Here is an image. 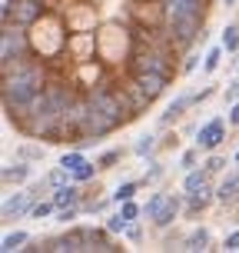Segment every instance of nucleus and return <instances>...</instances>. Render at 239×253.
Returning a JSON list of instances; mask_svg holds the SVG:
<instances>
[{
    "instance_id": "obj_2",
    "label": "nucleus",
    "mask_w": 239,
    "mask_h": 253,
    "mask_svg": "<svg viewBox=\"0 0 239 253\" xmlns=\"http://www.w3.org/2000/svg\"><path fill=\"white\" fill-rule=\"evenodd\" d=\"M24 30L27 27L20 24H3V30H0V67H3V74H10L17 63H24L27 50L34 47Z\"/></svg>"
},
{
    "instance_id": "obj_7",
    "label": "nucleus",
    "mask_w": 239,
    "mask_h": 253,
    "mask_svg": "<svg viewBox=\"0 0 239 253\" xmlns=\"http://www.w3.org/2000/svg\"><path fill=\"white\" fill-rule=\"evenodd\" d=\"M37 193L34 190H20V193H7V200H3V220H20L24 213H34V207H37Z\"/></svg>"
},
{
    "instance_id": "obj_44",
    "label": "nucleus",
    "mask_w": 239,
    "mask_h": 253,
    "mask_svg": "<svg viewBox=\"0 0 239 253\" xmlns=\"http://www.w3.org/2000/svg\"><path fill=\"white\" fill-rule=\"evenodd\" d=\"M233 164H236V167H239V150H236V153H233Z\"/></svg>"
},
{
    "instance_id": "obj_42",
    "label": "nucleus",
    "mask_w": 239,
    "mask_h": 253,
    "mask_svg": "<svg viewBox=\"0 0 239 253\" xmlns=\"http://www.w3.org/2000/svg\"><path fill=\"white\" fill-rule=\"evenodd\" d=\"M126 237H130V240H133V243H139V240H143V230H139V227H133V223H130V227H126Z\"/></svg>"
},
{
    "instance_id": "obj_11",
    "label": "nucleus",
    "mask_w": 239,
    "mask_h": 253,
    "mask_svg": "<svg viewBox=\"0 0 239 253\" xmlns=\"http://www.w3.org/2000/svg\"><path fill=\"white\" fill-rule=\"evenodd\" d=\"M133 84H137L150 100H156L160 93L166 90V84H170V74H156V70H143V74H133Z\"/></svg>"
},
{
    "instance_id": "obj_21",
    "label": "nucleus",
    "mask_w": 239,
    "mask_h": 253,
    "mask_svg": "<svg viewBox=\"0 0 239 253\" xmlns=\"http://www.w3.org/2000/svg\"><path fill=\"white\" fill-rule=\"evenodd\" d=\"M27 243H30V233H24V230H10V233H3L0 250L3 253H17V250H24Z\"/></svg>"
},
{
    "instance_id": "obj_16",
    "label": "nucleus",
    "mask_w": 239,
    "mask_h": 253,
    "mask_svg": "<svg viewBox=\"0 0 239 253\" xmlns=\"http://www.w3.org/2000/svg\"><path fill=\"white\" fill-rule=\"evenodd\" d=\"M53 203H57V210L60 207H73V203H83V190H80V183H63V187L53 190Z\"/></svg>"
},
{
    "instance_id": "obj_41",
    "label": "nucleus",
    "mask_w": 239,
    "mask_h": 253,
    "mask_svg": "<svg viewBox=\"0 0 239 253\" xmlns=\"http://www.w3.org/2000/svg\"><path fill=\"white\" fill-rule=\"evenodd\" d=\"M229 126H239V100L229 103Z\"/></svg>"
},
{
    "instance_id": "obj_17",
    "label": "nucleus",
    "mask_w": 239,
    "mask_h": 253,
    "mask_svg": "<svg viewBox=\"0 0 239 253\" xmlns=\"http://www.w3.org/2000/svg\"><path fill=\"white\" fill-rule=\"evenodd\" d=\"M213 190H209V183H206V187L203 190H193V193H186V213H203V210H206V207H209V203H213Z\"/></svg>"
},
{
    "instance_id": "obj_23",
    "label": "nucleus",
    "mask_w": 239,
    "mask_h": 253,
    "mask_svg": "<svg viewBox=\"0 0 239 253\" xmlns=\"http://www.w3.org/2000/svg\"><path fill=\"white\" fill-rule=\"evenodd\" d=\"M219 43L226 47V53H236V50H239V24H226V27H223V37H219Z\"/></svg>"
},
{
    "instance_id": "obj_35",
    "label": "nucleus",
    "mask_w": 239,
    "mask_h": 253,
    "mask_svg": "<svg viewBox=\"0 0 239 253\" xmlns=\"http://www.w3.org/2000/svg\"><path fill=\"white\" fill-rule=\"evenodd\" d=\"M17 157H24V160H30V164H34V160H43V147H30V143H27V147L17 150Z\"/></svg>"
},
{
    "instance_id": "obj_8",
    "label": "nucleus",
    "mask_w": 239,
    "mask_h": 253,
    "mask_svg": "<svg viewBox=\"0 0 239 253\" xmlns=\"http://www.w3.org/2000/svg\"><path fill=\"white\" fill-rule=\"evenodd\" d=\"M130 70L133 74H143V70H156V74H170V53L166 50H139L133 60H130Z\"/></svg>"
},
{
    "instance_id": "obj_37",
    "label": "nucleus",
    "mask_w": 239,
    "mask_h": 253,
    "mask_svg": "<svg viewBox=\"0 0 239 253\" xmlns=\"http://www.w3.org/2000/svg\"><path fill=\"white\" fill-rule=\"evenodd\" d=\"M163 177V164H160V160H153L150 167H146V183H150V180H160Z\"/></svg>"
},
{
    "instance_id": "obj_38",
    "label": "nucleus",
    "mask_w": 239,
    "mask_h": 253,
    "mask_svg": "<svg viewBox=\"0 0 239 253\" xmlns=\"http://www.w3.org/2000/svg\"><path fill=\"white\" fill-rule=\"evenodd\" d=\"M196 67H200V57H196V53H189L186 60H183V74H193Z\"/></svg>"
},
{
    "instance_id": "obj_40",
    "label": "nucleus",
    "mask_w": 239,
    "mask_h": 253,
    "mask_svg": "<svg viewBox=\"0 0 239 253\" xmlns=\"http://www.w3.org/2000/svg\"><path fill=\"white\" fill-rule=\"evenodd\" d=\"M223 250H239V230L226 237V243H223Z\"/></svg>"
},
{
    "instance_id": "obj_24",
    "label": "nucleus",
    "mask_w": 239,
    "mask_h": 253,
    "mask_svg": "<svg viewBox=\"0 0 239 253\" xmlns=\"http://www.w3.org/2000/svg\"><path fill=\"white\" fill-rule=\"evenodd\" d=\"M137 190H139V180H123L120 187L113 190V203H126V200H133L137 197Z\"/></svg>"
},
{
    "instance_id": "obj_31",
    "label": "nucleus",
    "mask_w": 239,
    "mask_h": 253,
    "mask_svg": "<svg viewBox=\"0 0 239 253\" xmlns=\"http://www.w3.org/2000/svg\"><path fill=\"white\" fill-rule=\"evenodd\" d=\"M120 160H123V150H106V153H100V157H97L100 170H110V167L120 164Z\"/></svg>"
},
{
    "instance_id": "obj_19",
    "label": "nucleus",
    "mask_w": 239,
    "mask_h": 253,
    "mask_svg": "<svg viewBox=\"0 0 239 253\" xmlns=\"http://www.w3.org/2000/svg\"><path fill=\"white\" fill-rule=\"evenodd\" d=\"M189 107H193V97H189V93H183V97H176V100H173L170 107H166V114L160 117V124H163V126H170L173 120H179V117L186 114Z\"/></svg>"
},
{
    "instance_id": "obj_9",
    "label": "nucleus",
    "mask_w": 239,
    "mask_h": 253,
    "mask_svg": "<svg viewBox=\"0 0 239 253\" xmlns=\"http://www.w3.org/2000/svg\"><path fill=\"white\" fill-rule=\"evenodd\" d=\"M83 230V247H87V253H116V250H123L120 243L110 240V230L106 227H80Z\"/></svg>"
},
{
    "instance_id": "obj_4",
    "label": "nucleus",
    "mask_w": 239,
    "mask_h": 253,
    "mask_svg": "<svg viewBox=\"0 0 239 253\" xmlns=\"http://www.w3.org/2000/svg\"><path fill=\"white\" fill-rule=\"evenodd\" d=\"M183 207H186V200H183V197H173V193H153L150 203L143 207V213L150 216L156 227H170Z\"/></svg>"
},
{
    "instance_id": "obj_43",
    "label": "nucleus",
    "mask_w": 239,
    "mask_h": 253,
    "mask_svg": "<svg viewBox=\"0 0 239 253\" xmlns=\"http://www.w3.org/2000/svg\"><path fill=\"white\" fill-rule=\"evenodd\" d=\"M223 3H226V7H236V3H239V0H223Z\"/></svg>"
},
{
    "instance_id": "obj_29",
    "label": "nucleus",
    "mask_w": 239,
    "mask_h": 253,
    "mask_svg": "<svg viewBox=\"0 0 239 253\" xmlns=\"http://www.w3.org/2000/svg\"><path fill=\"white\" fill-rule=\"evenodd\" d=\"M34 216H37V220L57 216V203H53V197H50V200H37V207H34Z\"/></svg>"
},
{
    "instance_id": "obj_5",
    "label": "nucleus",
    "mask_w": 239,
    "mask_h": 253,
    "mask_svg": "<svg viewBox=\"0 0 239 253\" xmlns=\"http://www.w3.org/2000/svg\"><path fill=\"white\" fill-rule=\"evenodd\" d=\"M116 120L113 117H106L103 110H97V107H90L87 110V120H83V143H93V140L106 137V133H113L116 130Z\"/></svg>"
},
{
    "instance_id": "obj_30",
    "label": "nucleus",
    "mask_w": 239,
    "mask_h": 253,
    "mask_svg": "<svg viewBox=\"0 0 239 253\" xmlns=\"http://www.w3.org/2000/svg\"><path fill=\"white\" fill-rule=\"evenodd\" d=\"M153 150H156V137H150V133H146V137H139L137 147H133V153H137V157H150Z\"/></svg>"
},
{
    "instance_id": "obj_12",
    "label": "nucleus",
    "mask_w": 239,
    "mask_h": 253,
    "mask_svg": "<svg viewBox=\"0 0 239 253\" xmlns=\"http://www.w3.org/2000/svg\"><path fill=\"white\" fill-rule=\"evenodd\" d=\"M50 253H87V247H83V230L73 227L70 233L50 237Z\"/></svg>"
},
{
    "instance_id": "obj_25",
    "label": "nucleus",
    "mask_w": 239,
    "mask_h": 253,
    "mask_svg": "<svg viewBox=\"0 0 239 253\" xmlns=\"http://www.w3.org/2000/svg\"><path fill=\"white\" fill-rule=\"evenodd\" d=\"M83 164H87L83 150H67V153L60 157V167H63V170H70V173H73L76 167H83Z\"/></svg>"
},
{
    "instance_id": "obj_32",
    "label": "nucleus",
    "mask_w": 239,
    "mask_h": 253,
    "mask_svg": "<svg viewBox=\"0 0 239 253\" xmlns=\"http://www.w3.org/2000/svg\"><path fill=\"white\" fill-rule=\"evenodd\" d=\"M120 213L133 223V220H139V216H143V207H139L137 200H126V203H120Z\"/></svg>"
},
{
    "instance_id": "obj_22",
    "label": "nucleus",
    "mask_w": 239,
    "mask_h": 253,
    "mask_svg": "<svg viewBox=\"0 0 239 253\" xmlns=\"http://www.w3.org/2000/svg\"><path fill=\"white\" fill-rule=\"evenodd\" d=\"M223 53H226V47H223V43L206 50V57H203V74H206V77H213L216 70H219V63H223Z\"/></svg>"
},
{
    "instance_id": "obj_14",
    "label": "nucleus",
    "mask_w": 239,
    "mask_h": 253,
    "mask_svg": "<svg viewBox=\"0 0 239 253\" xmlns=\"http://www.w3.org/2000/svg\"><path fill=\"white\" fill-rule=\"evenodd\" d=\"M209 247H213V233L206 227L189 230L186 237H183V243H179V250H189V253H203V250H209Z\"/></svg>"
},
{
    "instance_id": "obj_27",
    "label": "nucleus",
    "mask_w": 239,
    "mask_h": 253,
    "mask_svg": "<svg viewBox=\"0 0 239 253\" xmlns=\"http://www.w3.org/2000/svg\"><path fill=\"white\" fill-rule=\"evenodd\" d=\"M203 167H206V170H209V173H223V170H226L229 167V160L226 157H219V153H209V157H206V160H203Z\"/></svg>"
},
{
    "instance_id": "obj_3",
    "label": "nucleus",
    "mask_w": 239,
    "mask_h": 253,
    "mask_svg": "<svg viewBox=\"0 0 239 253\" xmlns=\"http://www.w3.org/2000/svg\"><path fill=\"white\" fill-rule=\"evenodd\" d=\"M203 30H206V13H176V17H166V37H170L173 47L200 43Z\"/></svg>"
},
{
    "instance_id": "obj_20",
    "label": "nucleus",
    "mask_w": 239,
    "mask_h": 253,
    "mask_svg": "<svg viewBox=\"0 0 239 253\" xmlns=\"http://www.w3.org/2000/svg\"><path fill=\"white\" fill-rule=\"evenodd\" d=\"M206 183H209V170H206V167H193V170H186V180H183V193L203 190Z\"/></svg>"
},
{
    "instance_id": "obj_33",
    "label": "nucleus",
    "mask_w": 239,
    "mask_h": 253,
    "mask_svg": "<svg viewBox=\"0 0 239 253\" xmlns=\"http://www.w3.org/2000/svg\"><path fill=\"white\" fill-rule=\"evenodd\" d=\"M196 164H200V147H196V150H183V153H179V170H193Z\"/></svg>"
},
{
    "instance_id": "obj_34",
    "label": "nucleus",
    "mask_w": 239,
    "mask_h": 253,
    "mask_svg": "<svg viewBox=\"0 0 239 253\" xmlns=\"http://www.w3.org/2000/svg\"><path fill=\"white\" fill-rule=\"evenodd\" d=\"M80 210H83L80 203H73V207H60V210H57V220H60V223H73L76 216H80Z\"/></svg>"
},
{
    "instance_id": "obj_1",
    "label": "nucleus",
    "mask_w": 239,
    "mask_h": 253,
    "mask_svg": "<svg viewBox=\"0 0 239 253\" xmlns=\"http://www.w3.org/2000/svg\"><path fill=\"white\" fill-rule=\"evenodd\" d=\"M43 90H47L43 63H37V60L17 63L10 74H3V110H7V117L20 126L27 110H30V103L37 100Z\"/></svg>"
},
{
    "instance_id": "obj_28",
    "label": "nucleus",
    "mask_w": 239,
    "mask_h": 253,
    "mask_svg": "<svg viewBox=\"0 0 239 253\" xmlns=\"http://www.w3.org/2000/svg\"><path fill=\"white\" fill-rule=\"evenodd\" d=\"M126 227H130V220H126L120 210L106 216V230H110V233H126Z\"/></svg>"
},
{
    "instance_id": "obj_13",
    "label": "nucleus",
    "mask_w": 239,
    "mask_h": 253,
    "mask_svg": "<svg viewBox=\"0 0 239 253\" xmlns=\"http://www.w3.org/2000/svg\"><path fill=\"white\" fill-rule=\"evenodd\" d=\"M30 177H34V167H30V160H24V157H20L17 164H10V167L0 170V180H3L7 187H13V183L20 187V183H27Z\"/></svg>"
},
{
    "instance_id": "obj_18",
    "label": "nucleus",
    "mask_w": 239,
    "mask_h": 253,
    "mask_svg": "<svg viewBox=\"0 0 239 253\" xmlns=\"http://www.w3.org/2000/svg\"><path fill=\"white\" fill-rule=\"evenodd\" d=\"M216 200L223 203V207H229V203L239 200V170H236V173H229V177L216 187Z\"/></svg>"
},
{
    "instance_id": "obj_36",
    "label": "nucleus",
    "mask_w": 239,
    "mask_h": 253,
    "mask_svg": "<svg viewBox=\"0 0 239 253\" xmlns=\"http://www.w3.org/2000/svg\"><path fill=\"white\" fill-rule=\"evenodd\" d=\"M223 100H226V103H236L239 100V80H233V84L223 90Z\"/></svg>"
},
{
    "instance_id": "obj_10",
    "label": "nucleus",
    "mask_w": 239,
    "mask_h": 253,
    "mask_svg": "<svg viewBox=\"0 0 239 253\" xmlns=\"http://www.w3.org/2000/svg\"><path fill=\"white\" fill-rule=\"evenodd\" d=\"M47 100H50V110L57 117L70 114V107L76 103V93L67 84H47Z\"/></svg>"
},
{
    "instance_id": "obj_39",
    "label": "nucleus",
    "mask_w": 239,
    "mask_h": 253,
    "mask_svg": "<svg viewBox=\"0 0 239 253\" xmlns=\"http://www.w3.org/2000/svg\"><path fill=\"white\" fill-rule=\"evenodd\" d=\"M213 93H216L213 87H203L200 93H193V103H203V100H209V97H213Z\"/></svg>"
},
{
    "instance_id": "obj_15",
    "label": "nucleus",
    "mask_w": 239,
    "mask_h": 253,
    "mask_svg": "<svg viewBox=\"0 0 239 253\" xmlns=\"http://www.w3.org/2000/svg\"><path fill=\"white\" fill-rule=\"evenodd\" d=\"M163 17H176V13H206V0H160Z\"/></svg>"
},
{
    "instance_id": "obj_6",
    "label": "nucleus",
    "mask_w": 239,
    "mask_h": 253,
    "mask_svg": "<svg viewBox=\"0 0 239 253\" xmlns=\"http://www.w3.org/2000/svg\"><path fill=\"white\" fill-rule=\"evenodd\" d=\"M223 140H226V120H219V117H213V120H206V124L196 130V147L206 153H213L223 147Z\"/></svg>"
},
{
    "instance_id": "obj_26",
    "label": "nucleus",
    "mask_w": 239,
    "mask_h": 253,
    "mask_svg": "<svg viewBox=\"0 0 239 253\" xmlns=\"http://www.w3.org/2000/svg\"><path fill=\"white\" fill-rule=\"evenodd\" d=\"M97 170H100V164H90V160H87L83 167H76V170H73V180H76V183H90V180L97 177Z\"/></svg>"
}]
</instances>
